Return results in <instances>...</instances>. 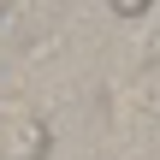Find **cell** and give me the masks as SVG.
<instances>
[{
  "mask_svg": "<svg viewBox=\"0 0 160 160\" xmlns=\"http://www.w3.org/2000/svg\"><path fill=\"white\" fill-rule=\"evenodd\" d=\"M53 137L36 113H6L0 119V160H48Z\"/></svg>",
  "mask_w": 160,
  "mask_h": 160,
  "instance_id": "obj_1",
  "label": "cell"
}]
</instances>
